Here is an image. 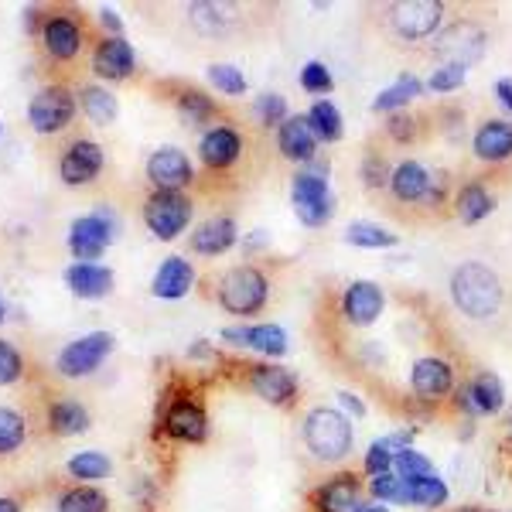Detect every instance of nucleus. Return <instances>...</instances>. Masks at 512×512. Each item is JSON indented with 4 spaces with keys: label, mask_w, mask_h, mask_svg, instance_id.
I'll return each instance as SVG.
<instances>
[{
    "label": "nucleus",
    "mask_w": 512,
    "mask_h": 512,
    "mask_svg": "<svg viewBox=\"0 0 512 512\" xmlns=\"http://www.w3.org/2000/svg\"><path fill=\"white\" fill-rule=\"evenodd\" d=\"M472 151L478 161L502 164L512 158V123L509 120H485L478 123L472 137Z\"/></svg>",
    "instance_id": "27"
},
{
    "label": "nucleus",
    "mask_w": 512,
    "mask_h": 512,
    "mask_svg": "<svg viewBox=\"0 0 512 512\" xmlns=\"http://www.w3.org/2000/svg\"><path fill=\"white\" fill-rule=\"evenodd\" d=\"M291 202L297 219L308 229H318L332 219L335 212V195L328 185V168L325 164H308V168H297L291 181Z\"/></svg>",
    "instance_id": "5"
},
{
    "label": "nucleus",
    "mask_w": 512,
    "mask_h": 512,
    "mask_svg": "<svg viewBox=\"0 0 512 512\" xmlns=\"http://www.w3.org/2000/svg\"><path fill=\"white\" fill-rule=\"evenodd\" d=\"M311 502H315L318 512H359L362 482L349 472H338L332 478H325V482L311 492Z\"/></svg>",
    "instance_id": "22"
},
{
    "label": "nucleus",
    "mask_w": 512,
    "mask_h": 512,
    "mask_svg": "<svg viewBox=\"0 0 512 512\" xmlns=\"http://www.w3.org/2000/svg\"><path fill=\"white\" fill-rule=\"evenodd\" d=\"M424 89H427L424 82L407 72V76H400L393 86H386L383 93L373 99V113H390V117H393V113H403L420 93H424Z\"/></svg>",
    "instance_id": "32"
},
{
    "label": "nucleus",
    "mask_w": 512,
    "mask_h": 512,
    "mask_svg": "<svg viewBox=\"0 0 512 512\" xmlns=\"http://www.w3.org/2000/svg\"><path fill=\"white\" fill-rule=\"evenodd\" d=\"M451 202L465 226H478V222H485L495 212V195L485 181H468V185H461Z\"/></svg>",
    "instance_id": "30"
},
{
    "label": "nucleus",
    "mask_w": 512,
    "mask_h": 512,
    "mask_svg": "<svg viewBox=\"0 0 512 512\" xmlns=\"http://www.w3.org/2000/svg\"><path fill=\"white\" fill-rule=\"evenodd\" d=\"M222 342L236 345V349H246V342H250V328H222Z\"/></svg>",
    "instance_id": "53"
},
{
    "label": "nucleus",
    "mask_w": 512,
    "mask_h": 512,
    "mask_svg": "<svg viewBox=\"0 0 512 512\" xmlns=\"http://www.w3.org/2000/svg\"><path fill=\"white\" fill-rule=\"evenodd\" d=\"M448 287H451L454 308H458L465 318H472V321L495 318V315H499V308H502V297H506L499 274H495L492 267H485V263H478V260L458 263Z\"/></svg>",
    "instance_id": "1"
},
{
    "label": "nucleus",
    "mask_w": 512,
    "mask_h": 512,
    "mask_svg": "<svg viewBox=\"0 0 512 512\" xmlns=\"http://www.w3.org/2000/svg\"><path fill=\"white\" fill-rule=\"evenodd\" d=\"M250 390L260 400H267L270 407H291L301 386H297V376L291 369L277 366V362H260V366L250 369Z\"/></svg>",
    "instance_id": "16"
},
{
    "label": "nucleus",
    "mask_w": 512,
    "mask_h": 512,
    "mask_svg": "<svg viewBox=\"0 0 512 512\" xmlns=\"http://www.w3.org/2000/svg\"><path fill=\"white\" fill-rule=\"evenodd\" d=\"M161 434L178 444H205L209 441V414L195 396H175L161 407Z\"/></svg>",
    "instance_id": "10"
},
{
    "label": "nucleus",
    "mask_w": 512,
    "mask_h": 512,
    "mask_svg": "<svg viewBox=\"0 0 512 512\" xmlns=\"http://www.w3.org/2000/svg\"><path fill=\"white\" fill-rule=\"evenodd\" d=\"M209 82L219 89V93H226V96H243L246 89H250V82H246L243 72L236 69V65H229V62H216V65H209Z\"/></svg>",
    "instance_id": "43"
},
{
    "label": "nucleus",
    "mask_w": 512,
    "mask_h": 512,
    "mask_svg": "<svg viewBox=\"0 0 512 512\" xmlns=\"http://www.w3.org/2000/svg\"><path fill=\"white\" fill-rule=\"evenodd\" d=\"M99 24H103V28L110 31V38H120L123 21H120V14L113 11V7H99Z\"/></svg>",
    "instance_id": "51"
},
{
    "label": "nucleus",
    "mask_w": 512,
    "mask_h": 512,
    "mask_svg": "<svg viewBox=\"0 0 512 512\" xmlns=\"http://www.w3.org/2000/svg\"><path fill=\"white\" fill-rule=\"evenodd\" d=\"M65 472L76 482H103V478L113 475V458L103 451H79L65 461Z\"/></svg>",
    "instance_id": "34"
},
{
    "label": "nucleus",
    "mask_w": 512,
    "mask_h": 512,
    "mask_svg": "<svg viewBox=\"0 0 512 512\" xmlns=\"http://www.w3.org/2000/svg\"><path fill=\"white\" fill-rule=\"evenodd\" d=\"M28 444V417L0 403V458H11Z\"/></svg>",
    "instance_id": "35"
},
{
    "label": "nucleus",
    "mask_w": 512,
    "mask_h": 512,
    "mask_svg": "<svg viewBox=\"0 0 512 512\" xmlns=\"http://www.w3.org/2000/svg\"><path fill=\"white\" fill-rule=\"evenodd\" d=\"M239 229L233 216H216V219H205L202 226L192 233V250L198 256H222L236 246Z\"/></svg>",
    "instance_id": "28"
},
{
    "label": "nucleus",
    "mask_w": 512,
    "mask_h": 512,
    "mask_svg": "<svg viewBox=\"0 0 512 512\" xmlns=\"http://www.w3.org/2000/svg\"><path fill=\"white\" fill-rule=\"evenodd\" d=\"M192 287H195V267L185 256H168V260L154 270L151 294L161 297V301H181V297L192 294Z\"/></svg>",
    "instance_id": "25"
},
{
    "label": "nucleus",
    "mask_w": 512,
    "mask_h": 512,
    "mask_svg": "<svg viewBox=\"0 0 512 512\" xmlns=\"http://www.w3.org/2000/svg\"><path fill=\"white\" fill-rule=\"evenodd\" d=\"M188 355H192V359H212V345L209 342H195L192 349H188Z\"/></svg>",
    "instance_id": "56"
},
{
    "label": "nucleus",
    "mask_w": 512,
    "mask_h": 512,
    "mask_svg": "<svg viewBox=\"0 0 512 512\" xmlns=\"http://www.w3.org/2000/svg\"><path fill=\"white\" fill-rule=\"evenodd\" d=\"M246 349L267 355V359H280V355H287V332L280 325H253Z\"/></svg>",
    "instance_id": "39"
},
{
    "label": "nucleus",
    "mask_w": 512,
    "mask_h": 512,
    "mask_svg": "<svg viewBox=\"0 0 512 512\" xmlns=\"http://www.w3.org/2000/svg\"><path fill=\"white\" fill-rule=\"evenodd\" d=\"M175 106H178L181 120L192 123V127H205V123H212V117L219 113V106L212 103V96L202 93V89H181L175 96Z\"/></svg>",
    "instance_id": "36"
},
{
    "label": "nucleus",
    "mask_w": 512,
    "mask_h": 512,
    "mask_svg": "<svg viewBox=\"0 0 512 512\" xmlns=\"http://www.w3.org/2000/svg\"><path fill=\"white\" fill-rule=\"evenodd\" d=\"M431 185H434V175L424 168L420 161H400L393 164L390 171V195L396 198L400 205H427V198H431Z\"/></svg>",
    "instance_id": "21"
},
{
    "label": "nucleus",
    "mask_w": 512,
    "mask_h": 512,
    "mask_svg": "<svg viewBox=\"0 0 512 512\" xmlns=\"http://www.w3.org/2000/svg\"><path fill=\"white\" fill-rule=\"evenodd\" d=\"M393 472L400 475L403 482H424V478L434 475V461L414 448H403V451H396V458H393Z\"/></svg>",
    "instance_id": "41"
},
{
    "label": "nucleus",
    "mask_w": 512,
    "mask_h": 512,
    "mask_svg": "<svg viewBox=\"0 0 512 512\" xmlns=\"http://www.w3.org/2000/svg\"><path fill=\"white\" fill-rule=\"evenodd\" d=\"M41 48L52 62L69 65L79 59L82 41H86V28H82V18L69 7H59V11H45L41 18Z\"/></svg>",
    "instance_id": "7"
},
{
    "label": "nucleus",
    "mask_w": 512,
    "mask_h": 512,
    "mask_svg": "<svg viewBox=\"0 0 512 512\" xmlns=\"http://www.w3.org/2000/svg\"><path fill=\"white\" fill-rule=\"evenodd\" d=\"M4 318H7V304H4V297H0V325H4Z\"/></svg>",
    "instance_id": "59"
},
{
    "label": "nucleus",
    "mask_w": 512,
    "mask_h": 512,
    "mask_svg": "<svg viewBox=\"0 0 512 512\" xmlns=\"http://www.w3.org/2000/svg\"><path fill=\"white\" fill-rule=\"evenodd\" d=\"M93 72L106 82L130 79L137 72V52L127 38H99L93 45Z\"/></svg>",
    "instance_id": "18"
},
{
    "label": "nucleus",
    "mask_w": 512,
    "mask_h": 512,
    "mask_svg": "<svg viewBox=\"0 0 512 512\" xmlns=\"http://www.w3.org/2000/svg\"><path fill=\"white\" fill-rule=\"evenodd\" d=\"M448 485L441 482L437 475L424 478V482H410V499H414V506L420 509H441L444 502H448Z\"/></svg>",
    "instance_id": "44"
},
{
    "label": "nucleus",
    "mask_w": 512,
    "mask_h": 512,
    "mask_svg": "<svg viewBox=\"0 0 512 512\" xmlns=\"http://www.w3.org/2000/svg\"><path fill=\"white\" fill-rule=\"evenodd\" d=\"M24 376V355L11 342L0 338V386H14Z\"/></svg>",
    "instance_id": "46"
},
{
    "label": "nucleus",
    "mask_w": 512,
    "mask_h": 512,
    "mask_svg": "<svg viewBox=\"0 0 512 512\" xmlns=\"http://www.w3.org/2000/svg\"><path fill=\"white\" fill-rule=\"evenodd\" d=\"M239 154H243V134L236 127H226V123L205 130L202 140H198V158L209 171H229L239 161Z\"/></svg>",
    "instance_id": "19"
},
{
    "label": "nucleus",
    "mask_w": 512,
    "mask_h": 512,
    "mask_svg": "<svg viewBox=\"0 0 512 512\" xmlns=\"http://www.w3.org/2000/svg\"><path fill=\"white\" fill-rule=\"evenodd\" d=\"M495 99L502 103V110L512 113V79L509 76H502L499 82H495Z\"/></svg>",
    "instance_id": "54"
},
{
    "label": "nucleus",
    "mask_w": 512,
    "mask_h": 512,
    "mask_svg": "<svg viewBox=\"0 0 512 512\" xmlns=\"http://www.w3.org/2000/svg\"><path fill=\"white\" fill-rule=\"evenodd\" d=\"M0 134H4V123H0Z\"/></svg>",
    "instance_id": "62"
},
{
    "label": "nucleus",
    "mask_w": 512,
    "mask_h": 512,
    "mask_svg": "<svg viewBox=\"0 0 512 512\" xmlns=\"http://www.w3.org/2000/svg\"><path fill=\"white\" fill-rule=\"evenodd\" d=\"M308 123H311V130H315L318 144H335V140H342V130H345L342 113H338V106L328 103V99H318V103L311 106Z\"/></svg>",
    "instance_id": "37"
},
{
    "label": "nucleus",
    "mask_w": 512,
    "mask_h": 512,
    "mask_svg": "<svg viewBox=\"0 0 512 512\" xmlns=\"http://www.w3.org/2000/svg\"><path fill=\"white\" fill-rule=\"evenodd\" d=\"M103 168H106L103 147L89 137L72 140L59 158V178H62V185H69V188H79V185L96 181L99 175H103Z\"/></svg>",
    "instance_id": "12"
},
{
    "label": "nucleus",
    "mask_w": 512,
    "mask_h": 512,
    "mask_svg": "<svg viewBox=\"0 0 512 512\" xmlns=\"http://www.w3.org/2000/svg\"><path fill=\"white\" fill-rule=\"evenodd\" d=\"M338 403H342V410H349L352 417H366V403H362L355 393H349V390L338 393Z\"/></svg>",
    "instance_id": "52"
},
{
    "label": "nucleus",
    "mask_w": 512,
    "mask_h": 512,
    "mask_svg": "<svg viewBox=\"0 0 512 512\" xmlns=\"http://www.w3.org/2000/svg\"><path fill=\"white\" fill-rule=\"evenodd\" d=\"M301 441L304 448L311 451L315 461H325V465H338L345 461L355 448V431L352 420L345 410L338 407H315L304 414L301 424Z\"/></svg>",
    "instance_id": "2"
},
{
    "label": "nucleus",
    "mask_w": 512,
    "mask_h": 512,
    "mask_svg": "<svg viewBox=\"0 0 512 512\" xmlns=\"http://www.w3.org/2000/svg\"><path fill=\"white\" fill-rule=\"evenodd\" d=\"M270 243V236L263 233V229H256V233H250L243 239V246H246V253H260V246H267Z\"/></svg>",
    "instance_id": "55"
},
{
    "label": "nucleus",
    "mask_w": 512,
    "mask_h": 512,
    "mask_svg": "<svg viewBox=\"0 0 512 512\" xmlns=\"http://www.w3.org/2000/svg\"><path fill=\"white\" fill-rule=\"evenodd\" d=\"M461 407L472 417H495L506 407V386L495 373H478L461 390Z\"/></svg>",
    "instance_id": "23"
},
{
    "label": "nucleus",
    "mask_w": 512,
    "mask_h": 512,
    "mask_svg": "<svg viewBox=\"0 0 512 512\" xmlns=\"http://www.w3.org/2000/svg\"><path fill=\"white\" fill-rule=\"evenodd\" d=\"M448 7L441 0H407V4H390L379 14L383 35H390L396 45H424L434 41L444 28Z\"/></svg>",
    "instance_id": "3"
},
{
    "label": "nucleus",
    "mask_w": 512,
    "mask_h": 512,
    "mask_svg": "<svg viewBox=\"0 0 512 512\" xmlns=\"http://www.w3.org/2000/svg\"><path fill=\"white\" fill-rule=\"evenodd\" d=\"M301 86L308 89V93H315V96H325V93H332V89H335V76H332V69H328L325 62H308L301 69Z\"/></svg>",
    "instance_id": "45"
},
{
    "label": "nucleus",
    "mask_w": 512,
    "mask_h": 512,
    "mask_svg": "<svg viewBox=\"0 0 512 512\" xmlns=\"http://www.w3.org/2000/svg\"><path fill=\"white\" fill-rule=\"evenodd\" d=\"M188 24L198 31V35L205 38H229L239 31V24H243V7L236 4H205V0H198V4L188 7Z\"/></svg>",
    "instance_id": "20"
},
{
    "label": "nucleus",
    "mask_w": 512,
    "mask_h": 512,
    "mask_svg": "<svg viewBox=\"0 0 512 512\" xmlns=\"http://www.w3.org/2000/svg\"><path fill=\"white\" fill-rule=\"evenodd\" d=\"M147 181L154 185V192H185L195 181L192 158L178 147H158V151L147 158Z\"/></svg>",
    "instance_id": "14"
},
{
    "label": "nucleus",
    "mask_w": 512,
    "mask_h": 512,
    "mask_svg": "<svg viewBox=\"0 0 512 512\" xmlns=\"http://www.w3.org/2000/svg\"><path fill=\"white\" fill-rule=\"evenodd\" d=\"M192 212L195 202L188 192H154L144 202V222L151 229V236L161 239V243H171V239L185 233L188 222H192Z\"/></svg>",
    "instance_id": "8"
},
{
    "label": "nucleus",
    "mask_w": 512,
    "mask_h": 512,
    "mask_svg": "<svg viewBox=\"0 0 512 512\" xmlns=\"http://www.w3.org/2000/svg\"><path fill=\"white\" fill-rule=\"evenodd\" d=\"M489 45V31L472 18H454L437 31L431 41V55L441 65H461V69H472V65L485 55Z\"/></svg>",
    "instance_id": "6"
},
{
    "label": "nucleus",
    "mask_w": 512,
    "mask_h": 512,
    "mask_svg": "<svg viewBox=\"0 0 512 512\" xmlns=\"http://www.w3.org/2000/svg\"><path fill=\"white\" fill-rule=\"evenodd\" d=\"M45 424H48V431H52L55 437H76V434H86L89 427H93V417H89V410L82 407L79 400L62 396V400L48 403Z\"/></svg>",
    "instance_id": "29"
},
{
    "label": "nucleus",
    "mask_w": 512,
    "mask_h": 512,
    "mask_svg": "<svg viewBox=\"0 0 512 512\" xmlns=\"http://www.w3.org/2000/svg\"><path fill=\"white\" fill-rule=\"evenodd\" d=\"M454 512H482V509H475V506H461V509H454Z\"/></svg>",
    "instance_id": "60"
},
{
    "label": "nucleus",
    "mask_w": 512,
    "mask_h": 512,
    "mask_svg": "<svg viewBox=\"0 0 512 512\" xmlns=\"http://www.w3.org/2000/svg\"><path fill=\"white\" fill-rule=\"evenodd\" d=\"M0 512H24V506L14 495H0Z\"/></svg>",
    "instance_id": "57"
},
{
    "label": "nucleus",
    "mask_w": 512,
    "mask_h": 512,
    "mask_svg": "<svg viewBox=\"0 0 512 512\" xmlns=\"http://www.w3.org/2000/svg\"><path fill=\"white\" fill-rule=\"evenodd\" d=\"M465 76L468 69H461V65H441V69L431 72V79L424 82L431 93H454V89L465 86Z\"/></svg>",
    "instance_id": "48"
},
{
    "label": "nucleus",
    "mask_w": 512,
    "mask_h": 512,
    "mask_svg": "<svg viewBox=\"0 0 512 512\" xmlns=\"http://www.w3.org/2000/svg\"><path fill=\"white\" fill-rule=\"evenodd\" d=\"M55 512H110V499L96 485H69L55 495Z\"/></svg>",
    "instance_id": "33"
},
{
    "label": "nucleus",
    "mask_w": 512,
    "mask_h": 512,
    "mask_svg": "<svg viewBox=\"0 0 512 512\" xmlns=\"http://www.w3.org/2000/svg\"><path fill=\"white\" fill-rule=\"evenodd\" d=\"M79 113H86V120L96 123V127H110V123H117L120 117V99L106 86H82Z\"/></svg>",
    "instance_id": "31"
},
{
    "label": "nucleus",
    "mask_w": 512,
    "mask_h": 512,
    "mask_svg": "<svg viewBox=\"0 0 512 512\" xmlns=\"http://www.w3.org/2000/svg\"><path fill=\"white\" fill-rule=\"evenodd\" d=\"M393 171V168H390ZM390 171H386V158L383 154H366V161H362V185L369 188V192H376V188L390 185Z\"/></svg>",
    "instance_id": "49"
},
{
    "label": "nucleus",
    "mask_w": 512,
    "mask_h": 512,
    "mask_svg": "<svg viewBox=\"0 0 512 512\" xmlns=\"http://www.w3.org/2000/svg\"><path fill=\"white\" fill-rule=\"evenodd\" d=\"M345 243H352L355 250H390L396 246V233L376 226V222H352L345 229Z\"/></svg>",
    "instance_id": "38"
},
{
    "label": "nucleus",
    "mask_w": 512,
    "mask_h": 512,
    "mask_svg": "<svg viewBox=\"0 0 512 512\" xmlns=\"http://www.w3.org/2000/svg\"><path fill=\"white\" fill-rule=\"evenodd\" d=\"M369 495H373V502H400V506H414V499H410V482H403L400 475L390 472V475H379L369 482Z\"/></svg>",
    "instance_id": "42"
},
{
    "label": "nucleus",
    "mask_w": 512,
    "mask_h": 512,
    "mask_svg": "<svg viewBox=\"0 0 512 512\" xmlns=\"http://www.w3.org/2000/svg\"><path fill=\"white\" fill-rule=\"evenodd\" d=\"M113 352V335L110 332H89L69 342L55 359V373L65 379H82V376H93Z\"/></svg>",
    "instance_id": "11"
},
{
    "label": "nucleus",
    "mask_w": 512,
    "mask_h": 512,
    "mask_svg": "<svg viewBox=\"0 0 512 512\" xmlns=\"http://www.w3.org/2000/svg\"><path fill=\"white\" fill-rule=\"evenodd\" d=\"M277 151L291 164H308L318 154V137L308 117H287L277 127Z\"/></svg>",
    "instance_id": "24"
},
{
    "label": "nucleus",
    "mask_w": 512,
    "mask_h": 512,
    "mask_svg": "<svg viewBox=\"0 0 512 512\" xmlns=\"http://www.w3.org/2000/svg\"><path fill=\"white\" fill-rule=\"evenodd\" d=\"M386 134H390L393 140H400V144H414V140H417V120L410 117L407 110L393 113V117L386 120Z\"/></svg>",
    "instance_id": "50"
},
{
    "label": "nucleus",
    "mask_w": 512,
    "mask_h": 512,
    "mask_svg": "<svg viewBox=\"0 0 512 512\" xmlns=\"http://www.w3.org/2000/svg\"><path fill=\"white\" fill-rule=\"evenodd\" d=\"M65 287L76 297H82V301H96V297L113 294L117 277H113V270L103 267V263H72V267L65 270Z\"/></svg>",
    "instance_id": "26"
},
{
    "label": "nucleus",
    "mask_w": 512,
    "mask_h": 512,
    "mask_svg": "<svg viewBox=\"0 0 512 512\" xmlns=\"http://www.w3.org/2000/svg\"><path fill=\"white\" fill-rule=\"evenodd\" d=\"M383 311H386V294H383V287L373 284V280H352V284L342 291V315L355 328L376 325Z\"/></svg>",
    "instance_id": "15"
},
{
    "label": "nucleus",
    "mask_w": 512,
    "mask_h": 512,
    "mask_svg": "<svg viewBox=\"0 0 512 512\" xmlns=\"http://www.w3.org/2000/svg\"><path fill=\"white\" fill-rule=\"evenodd\" d=\"M216 301L222 304V311L236 318L260 315L270 301V277L260 267H250V263L226 270L216 284Z\"/></svg>",
    "instance_id": "4"
},
{
    "label": "nucleus",
    "mask_w": 512,
    "mask_h": 512,
    "mask_svg": "<svg viewBox=\"0 0 512 512\" xmlns=\"http://www.w3.org/2000/svg\"><path fill=\"white\" fill-rule=\"evenodd\" d=\"M410 390L424 403H441L444 396L454 393V369L441 355H420L410 369Z\"/></svg>",
    "instance_id": "17"
},
{
    "label": "nucleus",
    "mask_w": 512,
    "mask_h": 512,
    "mask_svg": "<svg viewBox=\"0 0 512 512\" xmlns=\"http://www.w3.org/2000/svg\"><path fill=\"white\" fill-rule=\"evenodd\" d=\"M393 458H396V451L386 444V437L383 441H373L369 444V451H366V475L369 478H379V475H390L393 472Z\"/></svg>",
    "instance_id": "47"
},
{
    "label": "nucleus",
    "mask_w": 512,
    "mask_h": 512,
    "mask_svg": "<svg viewBox=\"0 0 512 512\" xmlns=\"http://www.w3.org/2000/svg\"><path fill=\"white\" fill-rule=\"evenodd\" d=\"M113 236H117V222L106 216H79L69 226V253L76 263H96L99 256L110 250Z\"/></svg>",
    "instance_id": "13"
},
{
    "label": "nucleus",
    "mask_w": 512,
    "mask_h": 512,
    "mask_svg": "<svg viewBox=\"0 0 512 512\" xmlns=\"http://www.w3.org/2000/svg\"><path fill=\"white\" fill-rule=\"evenodd\" d=\"M509 441H512V417H509Z\"/></svg>",
    "instance_id": "61"
},
{
    "label": "nucleus",
    "mask_w": 512,
    "mask_h": 512,
    "mask_svg": "<svg viewBox=\"0 0 512 512\" xmlns=\"http://www.w3.org/2000/svg\"><path fill=\"white\" fill-rule=\"evenodd\" d=\"M76 93L69 86H45L31 96L28 103V123L31 130L41 137H52L62 134L72 120H76Z\"/></svg>",
    "instance_id": "9"
},
{
    "label": "nucleus",
    "mask_w": 512,
    "mask_h": 512,
    "mask_svg": "<svg viewBox=\"0 0 512 512\" xmlns=\"http://www.w3.org/2000/svg\"><path fill=\"white\" fill-rule=\"evenodd\" d=\"M359 512H390L383 506V502H362V509Z\"/></svg>",
    "instance_id": "58"
},
{
    "label": "nucleus",
    "mask_w": 512,
    "mask_h": 512,
    "mask_svg": "<svg viewBox=\"0 0 512 512\" xmlns=\"http://www.w3.org/2000/svg\"><path fill=\"white\" fill-rule=\"evenodd\" d=\"M253 120H256V127H263V130H274L280 127L287 117H291V110H287V99L280 96V93H260L253 99Z\"/></svg>",
    "instance_id": "40"
}]
</instances>
